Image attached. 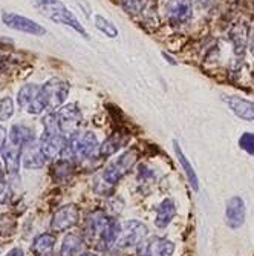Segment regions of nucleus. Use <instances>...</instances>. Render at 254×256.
<instances>
[{
    "mask_svg": "<svg viewBox=\"0 0 254 256\" xmlns=\"http://www.w3.org/2000/svg\"><path fill=\"white\" fill-rule=\"evenodd\" d=\"M5 256H25V253H23V250H21L20 247H14V248H11Z\"/></svg>",
    "mask_w": 254,
    "mask_h": 256,
    "instance_id": "obj_32",
    "label": "nucleus"
},
{
    "mask_svg": "<svg viewBox=\"0 0 254 256\" xmlns=\"http://www.w3.org/2000/svg\"><path fill=\"white\" fill-rule=\"evenodd\" d=\"M21 158H23V166L26 169H41L48 158H46L40 149V143H29L25 148H21Z\"/></svg>",
    "mask_w": 254,
    "mask_h": 256,
    "instance_id": "obj_16",
    "label": "nucleus"
},
{
    "mask_svg": "<svg viewBox=\"0 0 254 256\" xmlns=\"http://www.w3.org/2000/svg\"><path fill=\"white\" fill-rule=\"evenodd\" d=\"M227 106L232 109V112L236 115V117L245 120V122H254V102L242 98V97H224L222 98Z\"/></svg>",
    "mask_w": 254,
    "mask_h": 256,
    "instance_id": "obj_15",
    "label": "nucleus"
},
{
    "mask_svg": "<svg viewBox=\"0 0 254 256\" xmlns=\"http://www.w3.org/2000/svg\"><path fill=\"white\" fill-rule=\"evenodd\" d=\"M72 174V164L69 162V160H61L58 161L55 168H54V175H55V180L58 181H64L71 176Z\"/></svg>",
    "mask_w": 254,
    "mask_h": 256,
    "instance_id": "obj_25",
    "label": "nucleus"
},
{
    "mask_svg": "<svg viewBox=\"0 0 254 256\" xmlns=\"http://www.w3.org/2000/svg\"><path fill=\"white\" fill-rule=\"evenodd\" d=\"M136 158H138V154L135 149L132 150H126L124 154H121L117 160H113L110 164L104 169L103 172V180L113 186V184H117L133 166H135V162H136Z\"/></svg>",
    "mask_w": 254,
    "mask_h": 256,
    "instance_id": "obj_6",
    "label": "nucleus"
},
{
    "mask_svg": "<svg viewBox=\"0 0 254 256\" xmlns=\"http://www.w3.org/2000/svg\"><path fill=\"white\" fill-rule=\"evenodd\" d=\"M17 103L20 106V109L26 110L31 115H40L46 106L41 100L40 96V86L37 84H25L21 86L18 94H17Z\"/></svg>",
    "mask_w": 254,
    "mask_h": 256,
    "instance_id": "obj_7",
    "label": "nucleus"
},
{
    "mask_svg": "<svg viewBox=\"0 0 254 256\" xmlns=\"http://www.w3.org/2000/svg\"><path fill=\"white\" fill-rule=\"evenodd\" d=\"M126 143H127V136L123 135L121 132H115L109 138H106L104 143L100 146V155L110 156L115 152H118V149H121Z\"/></svg>",
    "mask_w": 254,
    "mask_h": 256,
    "instance_id": "obj_21",
    "label": "nucleus"
},
{
    "mask_svg": "<svg viewBox=\"0 0 254 256\" xmlns=\"http://www.w3.org/2000/svg\"><path fill=\"white\" fill-rule=\"evenodd\" d=\"M20 158H21V149L20 148H9L3 150V162L5 169L9 175H15L20 169Z\"/></svg>",
    "mask_w": 254,
    "mask_h": 256,
    "instance_id": "obj_23",
    "label": "nucleus"
},
{
    "mask_svg": "<svg viewBox=\"0 0 254 256\" xmlns=\"http://www.w3.org/2000/svg\"><path fill=\"white\" fill-rule=\"evenodd\" d=\"M14 114V102L11 97L0 98V122H6Z\"/></svg>",
    "mask_w": 254,
    "mask_h": 256,
    "instance_id": "obj_26",
    "label": "nucleus"
},
{
    "mask_svg": "<svg viewBox=\"0 0 254 256\" xmlns=\"http://www.w3.org/2000/svg\"><path fill=\"white\" fill-rule=\"evenodd\" d=\"M94 23H95V26L98 31H101L104 36H107L109 38H115V37H118V28L113 25V23L110 20H107L106 17L97 14L94 17Z\"/></svg>",
    "mask_w": 254,
    "mask_h": 256,
    "instance_id": "obj_24",
    "label": "nucleus"
},
{
    "mask_svg": "<svg viewBox=\"0 0 254 256\" xmlns=\"http://www.w3.org/2000/svg\"><path fill=\"white\" fill-rule=\"evenodd\" d=\"M97 149H100L97 135L94 132H89V130H84V132L78 130L67 138V146H66L63 155L66 152H69L71 158L86 160V158H90L92 155H94V152Z\"/></svg>",
    "mask_w": 254,
    "mask_h": 256,
    "instance_id": "obj_3",
    "label": "nucleus"
},
{
    "mask_svg": "<svg viewBox=\"0 0 254 256\" xmlns=\"http://www.w3.org/2000/svg\"><path fill=\"white\" fill-rule=\"evenodd\" d=\"M55 246V236L51 234H41L34 240L32 252L37 256H51Z\"/></svg>",
    "mask_w": 254,
    "mask_h": 256,
    "instance_id": "obj_22",
    "label": "nucleus"
},
{
    "mask_svg": "<svg viewBox=\"0 0 254 256\" xmlns=\"http://www.w3.org/2000/svg\"><path fill=\"white\" fill-rule=\"evenodd\" d=\"M118 222L109 218L103 210H95L87 215L84 222L86 242L95 244L98 248H107L115 244L118 234Z\"/></svg>",
    "mask_w": 254,
    "mask_h": 256,
    "instance_id": "obj_1",
    "label": "nucleus"
},
{
    "mask_svg": "<svg viewBox=\"0 0 254 256\" xmlns=\"http://www.w3.org/2000/svg\"><path fill=\"white\" fill-rule=\"evenodd\" d=\"M136 252L138 256H173L175 244L167 238L152 236L138 246Z\"/></svg>",
    "mask_w": 254,
    "mask_h": 256,
    "instance_id": "obj_11",
    "label": "nucleus"
},
{
    "mask_svg": "<svg viewBox=\"0 0 254 256\" xmlns=\"http://www.w3.org/2000/svg\"><path fill=\"white\" fill-rule=\"evenodd\" d=\"M57 114V120H58V126L63 135H74L75 132H78L83 115L81 110L78 109V106L75 103L61 106L58 110H55Z\"/></svg>",
    "mask_w": 254,
    "mask_h": 256,
    "instance_id": "obj_8",
    "label": "nucleus"
},
{
    "mask_svg": "<svg viewBox=\"0 0 254 256\" xmlns=\"http://www.w3.org/2000/svg\"><path fill=\"white\" fill-rule=\"evenodd\" d=\"M173 148H175V154L178 156V161L181 162V166L184 169V174H186V176L189 180V184L192 186V189L195 192H198L199 190V180H198V175H196L193 166L190 164V161L187 160V156L184 155V152H182V149H181V146H179V143L176 142V140L173 142Z\"/></svg>",
    "mask_w": 254,
    "mask_h": 256,
    "instance_id": "obj_20",
    "label": "nucleus"
},
{
    "mask_svg": "<svg viewBox=\"0 0 254 256\" xmlns=\"http://www.w3.org/2000/svg\"><path fill=\"white\" fill-rule=\"evenodd\" d=\"M146 236H147V227L143 222L136 220L126 221L118 226V234H117V238H115L113 246L121 250L138 247L144 241Z\"/></svg>",
    "mask_w": 254,
    "mask_h": 256,
    "instance_id": "obj_4",
    "label": "nucleus"
},
{
    "mask_svg": "<svg viewBox=\"0 0 254 256\" xmlns=\"http://www.w3.org/2000/svg\"><path fill=\"white\" fill-rule=\"evenodd\" d=\"M40 96L41 100L46 106V109L49 110H57L63 106L69 96V84L67 82L61 78H49L43 86H40Z\"/></svg>",
    "mask_w": 254,
    "mask_h": 256,
    "instance_id": "obj_5",
    "label": "nucleus"
},
{
    "mask_svg": "<svg viewBox=\"0 0 254 256\" xmlns=\"http://www.w3.org/2000/svg\"><path fill=\"white\" fill-rule=\"evenodd\" d=\"M6 138H8V134H6V129L0 124V152H2L6 146Z\"/></svg>",
    "mask_w": 254,
    "mask_h": 256,
    "instance_id": "obj_31",
    "label": "nucleus"
},
{
    "mask_svg": "<svg viewBox=\"0 0 254 256\" xmlns=\"http://www.w3.org/2000/svg\"><path fill=\"white\" fill-rule=\"evenodd\" d=\"M80 221V210L75 204H66L54 214L51 228L54 232H66L77 226Z\"/></svg>",
    "mask_w": 254,
    "mask_h": 256,
    "instance_id": "obj_12",
    "label": "nucleus"
},
{
    "mask_svg": "<svg viewBox=\"0 0 254 256\" xmlns=\"http://www.w3.org/2000/svg\"><path fill=\"white\" fill-rule=\"evenodd\" d=\"M2 22L5 25L14 31H20V32H25L29 36H35V37H41L46 34V28L38 25L37 22L25 17V16H20L15 12H3L2 14Z\"/></svg>",
    "mask_w": 254,
    "mask_h": 256,
    "instance_id": "obj_9",
    "label": "nucleus"
},
{
    "mask_svg": "<svg viewBox=\"0 0 254 256\" xmlns=\"http://www.w3.org/2000/svg\"><path fill=\"white\" fill-rule=\"evenodd\" d=\"M40 149L43 155L48 160H54L63 155L66 146H67V138L61 132H48L43 130V135L40 138Z\"/></svg>",
    "mask_w": 254,
    "mask_h": 256,
    "instance_id": "obj_10",
    "label": "nucleus"
},
{
    "mask_svg": "<svg viewBox=\"0 0 254 256\" xmlns=\"http://www.w3.org/2000/svg\"><path fill=\"white\" fill-rule=\"evenodd\" d=\"M227 226L233 230H238L245 222V202L241 196H232L227 201L225 207Z\"/></svg>",
    "mask_w": 254,
    "mask_h": 256,
    "instance_id": "obj_13",
    "label": "nucleus"
},
{
    "mask_svg": "<svg viewBox=\"0 0 254 256\" xmlns=\"http://www.w3.org/2000/svg\"><path fill=\"white\" fill-rule=\"evenodd\" d=\"M86 248V240L77 234H69L64 236L60 256H81Z\"/></svg>",
    "mask_w": 254,
    "mask_h": 256,
    "instance_id": "obj_18",
    "label": "nucleus"
},
{
    "mask_svg": "<svg viewBox=\"0 0 254 256\" xmlns=\"http://www.w3.org/2000/svg\"><path fill=\"white\" fill-rule=\"evenodd\" d=\"M81 256H97L95 253H83Z\"/></svg>",
    "mask_w": 254,
    "mask_h": 256,
    "instance_id": "obj_37",
    "label": "nucleus"
},
{
    "mask_svg": "<svg viewBox=\"0 0 254 256\" xmlns=\"http://www.w3.org/2000/svg\"><path fill=\"white\" fill-rule=\"evenodd\" d=\"M9 140L15 148H25L26 144L35 142L34 129L26 124H14L9 130Z\"/></svg>",
    "mask_w": 254,
    "mask_h": 256,
    "instance_id": "obj_17",
    "label": "nucleus"
},
{
    "mask_svg": "<svg viewBox=\"0 0 254 256\" xmlns=\"http://www.w3.org/2000/svg\"><path fill=\"white\" fill-rule=\"evenodd\" d=\"M9 182L5 180H0V204H5L9 198Z\"/></svg>",
    "mask_w": 254,
    "mask_h": 256,
    "instance_id": "obj_30",
    "label": "nucleus"
},
{
    "mask_svg": "<svg viewBox=\"0 0 254 256\" xmlns=\"http://www.w3.org/2000/svg\"><path fill=\"white\" fill-rule=\"evenodd\" d=\"M176 215V204L172 198H166L163 202L158 206V210H156V218H155V224L159 228H164L167 227L172 220Z\"/></svg>",
    "mask_w": 254,
    "mask_h": 256,
    "instance_id": "obj_19",
    "label": "nucleus"
},
{
    "mask_svg": "<svg viewBox=\"0 0 254 256\" xmlns=\"http://www.w3.org/2000/svg\"><path fill=\"white\" fill-rule=\"evenodd\" d=\"M239 146L242 150H245L248 155L254 156V134L253 132H245L239 138Z\"/></svg>",
    "mask_w": 254,
    "mask_h": 256,
    "instance_id": "obj_28",
    "label": "nucleus"
},
{
    "mask_svg": "<svg viewBox=\"0 0 254 256\" xmlns=\"http://www.w3.org/2000/svg\"><path fill=\"white\" fill-rule=\"evenodd\" d=\"M250 48H251V52H253V56H254V31H253V34H251V40H250Z\"/></svg>",
    "mask_w": 254,
    "mask_h": 256,
    "instance_id": "obj_34",
    "label": "nucleus"
},
{
    "mask_svg": "<svg viewBox=\"0 0 254 256\" xmlns=\"http://www.w3.org/2000/svg\"><path fill=\"white\" fill-rule=\"evenodd\" d=\"M198 2H199L201 5H204V6H209V5L213 2V0H198Z\"/></svg>",
    "mask_w": 254,
    "mask_h": 256,
    "instance_id": "obj_35",
    "label": "nucleus"
},
{
    "mask_svg": "<svg viewBox=\"0 0 254 256\" xmlns=\"http://www.w3.org/2000/svg\"><path fill=\"white\" fill-rule=\"evenodd\" d=\"M232 38H233V42H235L236 51L239 52V50H241V52H242L244 48L247 46V40H248L247 31H244V30H241V26H238V28L232 32Z\"/></svg>",
    "mask_w": 254,
    "mask_h": 256,
    "instance_id": "obj_29",
    "label": "nucleus"
},
{
    "mask_svg": "<svg viewBox=\"0 0 254 256\" xmlns=\"http://www.w3.org/2000/svg\"><path fill=\"white\" fill-rule=\"evenodd\" d=\"M147 2L149 0H121V6L127 14H138L146 8Z\"/></svg>",
    "mask_w": 254,
    "mask_h": 256,
    "instance_id": "obj_27",
    "label": "nucleus"
},
{
    "mask_svg": "<svg viewBox=\"0 0 254 256\" xmlns=\"http://www.w3.org/2000/svg\"><path fill=\"white\" fill-rule=\"evenodd\" d=\"M35 6L41 11L44 17H48L49 20L55 23H61V25L71 26L74 31L81 34L84 38H89V34L86 28L80 23V20L72 14V11L69 10L61 0H34Z\"/></svg>",
    "mask_w": 254,
    "mask_h": 256,
    "instance_id": "obj_2",
    "label": "nucleus"
},
{
    "mask_svg": "<svg viewBox=\"0 0 254 256\" xmlns=\"http://www.w3.org/2000/svg\"><path fill=\"white\" fill-rule=\"evenodd\" d=\"M2 175H3V166H2V162H0V180H2Z\"/></svg>",
    "mask_w": 254,
    "mask_h": 256,
    "instance_id": "obj_36",
    "label": "nucleus"
},
{
    "mask_svg": "<svg viewBox=\"0 0 254 256\" xmlns=\"http://www.w3.org/2000/svg\"><path fill=\"white\" fill-rule=\"evenodd\" d=\"M166 14L173 23L189 22L193 14L192 0H169L166 4Z\"/></svg>",
    "mask_w": 254,
    "mask_h": 256,
    "instance_id": "obj_14",
    "label": "nucleus"
},
{
    "mask_svg": "<svg viewBox=\"0 0 254 256\" xmlns=\"http://www.w3.org/2000/svg\"><path fill=\"white\" fill-rule=\"evenodd\" d=\"M163 57L166 58V62H169L170 64H178V62H175V58L172 56H169L167 52H163Z\"/></svg>",
    "mask_w": 254,
    "mask_h": 256,
    "instance_id": "obj_33",
    "label": "nucleus"
}]
</instances>
